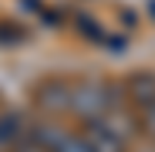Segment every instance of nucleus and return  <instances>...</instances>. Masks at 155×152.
Here are the masks:
<instances>
[{"label": "nucleus", "instance_id": "nucleus-1", "mask_svg": "<svg viewBox=\"0 0 155 152\" xmlns=\"http://www.w3.org/2000/svg\"><path fill=\"white\" fill-rule=\"evenodd\" d=\"M64 108L74 112L78 118H84V122H94L101 115H108L111 108H118V95L108 85H101V81H81V85L68 88Z\"/></svg>", "mask_w": 155, "mask_h": 152}, {"label": "nucleus", "instance_id": "nucleus-3", "mask_svg": "<svg viewBox=\"0 0 155 152\" xmlns=\"http://www.w3.org/2000/svg\"><path fill=\"white\" fill-rule=\"evenodd\" d=\"M128 95H132L138 101V108L152 105L155 101V78L152 74H142V78H132V85H128Z\"/></svg>", "mask_w": 155, "mask_h": 152}, {"label": "nucleus", "instance_id": "nucleus-4", "mask_svg": "<svg viewBox=\"0 0 155 152\" xmlns=\"http://www.w3.org/2000/svg\"><path fill=\"white\" fill-rule=\"evenodd\" d=\"M142 129L155 139V101H152V105H145L142 108Z\"/></svg>", "mask_w": 155, "mask_h": 152}, {"label": "nucleus", "instance_id": "nucleus-2", "mask_svg": "<svg viewBox=\"0 0 155 152\" xmlns=\"http://www.w3.org/2000/svg\"><path fill=\"white\" fill-rule=\"evenodd\" d=\"M84 142L91 145V152H125V139L111 129L105 118H94V122H84Z\"/></svg>", "mask_w": 155, "mask_h": 152}, {"label": "nucleus", "instance_id": "nucleus-6", "mask_svg": "<svg viewBox=\"0 0 155 152\" xmlns=\"http://www.w3.org/2000/svg\"><path fill=\"white\" fill-rule=\"evenodd\" d=\"M148 10H152V14H155V0H148Z\"/></svg>", "mask_w": 155, "mask_h": 152}, {"label": "nucleus", "instance_id": "nucleus-5", "mask_svg": "<svg viewBox=\"0 0 155 152\" xmlns=\"http://www.w3.org/2000/svg\"><path fill=\"white\" fill-rule=\"evenodd\" d=\"M17 152H51V149H44L37 139H31V135H27V139H24V142L17 145Z\"/></svg>", "mask_w": 155, "mask_h": 152}]
</instances>
